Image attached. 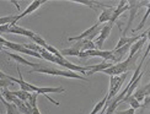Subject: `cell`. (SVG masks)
<instances>
[{
  "instance_id": "cell-4",
  "label": "cell",
  "mask_w": 150,
  "mask_h": 114,
  "mask_svg": "<svg viewBox=\"0 0 150 114\" xmlns=\"http://www.w3.org/2000/svg\"><path fill=\"white\" fill-rule=\"evenodd\" d=\"M101 28H102L101 25L96 23V25H93V26H91L90 28H87L86 31H84L83 33H80L79 36L68 38V41H69V42H73V41H81V39L92 41L93 38H96L97 34H100V32H101Z\"/></svg>"
},
{
  "instance_id": "cell-9",
  "label": "cell",
  "mask_w": 150,
  "mask_h": 114,
  "mask_svg": "<svg viewBox=\"0 0 150 114\" xmlns=\"http://www.w3.org/2000/svg\"><path fill=\"white\" fill-rule=\"evenodd\" d=\"M128 10H129L128 1H121V3L115 8V11H113V14H112V17H111V21H110V22H111V23L117 22L118 17H120L122 14H124L126 11H128Z\"/></svg>"
},
{
  "instance_id": "cell-21",
  "label": "cell",
  "mask_w": 150,
  "mask_h": 114,
  "mask_svg": "<svg viewBox=\"0 0 150 114\" xmlns=\"http://www.w3.org/2000/svg\"><path fill=\"white\" fill-rule=\"evenodd\" d=\"M106 102H107V94H106V96H105V97H103L101 101H100L98 103H96V106L93 107V109L91 110V113H90V114H98L102 110V108H103V107H105Z\"/></svg>"
},
{
  "instance_id": "cell-16",
  "label": "cell",
  "mask_w": 150,
  "mask_h": 114,
  "mask_svg": "<svg viewBox=\"0 0 150 114\" xmlns=\"http://www.w3.org/2000/svg\"><path fill=\"white\" fill-rule=\"evenodd\" d=\"M73 3H76V4H81V5H85L87 8H90L92 10H96L98 8H108V5H103V4H100V3H95V1H89V0H73Z\"/></svg>"
},
{
  "instance_id": "cell-8",
  "label": "cell",
  "mask_w": 150,
  "mask_h": 114,
  "mask_svg": "<svg viewBox=\"0 0 150 114\" xmlns=\"http://www.w3.org/2000/svg\"><path fill=\"white\" fill-rule=\"evenodd\" d=\"M17 74H18V80H17V79H15V77H12V76H9V80H10L11 82H16V84L20 85L21 91L28 92V93L36 92L37 86L31 85V84H28V82H26V81H25V80L22 79V74H21V70H20V68H18V66H17Z\"/></svg>"
},
{
  "instance_id": "cell-13",
  "label": "cell",
  "mask_w": 150,
  "mask_h": 114,
  "mask_svg": "<svg viewBox=\"0 0 150 114\" xmlns=\"http://www.w3.org/2000/svg\"><path fill=\"white\" fill-rule=\"evenodd\" d=\"M115 11V8L113 6H108V8H105L102 10V12L98 16V25L100 23H105V22H110L111 21V17H112V14Z\"/></svg>"
},
{
  "instance_id": "cell-11",
  "label": "cell",
  "mask_w": 150,
  "mask_h": 114,
  "mask_svg": "<svg viewBox=\"0 0 150 114\" xmlns=\"http://www.w3.org/2000/svg\"><path fill=\"white\" fill-rule=\"evenodd\" d=\"M112 65H113V63H111V61H102V63L96 64V65H89L87 66V71H86L85 75H92V74H96V72H100V71L102 72L103 70L111 68Z\"/></svg>"
},
{
  "instance_id": "cell-5",
  "label": "cell",
  "mask_w": 150,
  "mask_h": 114,
  "mask_svg": "<svg viewBox=\"0 0 150 114\" xmlns=\"http://www.w3.org/2000/svg\"><path fill=\"white\" fill-rule=\"evenodd\" d=\"M54 64H58L60 66L68 69L69 71L76 72V74H86V71H87V66H79L76 64H73V63L68 61L65 58H57V56H55Z\"/></svg>"
},
{
  "instance_id": "cell-31",
  "label": "cell",
  "mask_w": 150,
  "mask_h": 114,
  "mask_svg": "<svg viewBox=\"0 0 150 114\" xmlns=\"http://www.w3.org/2000/svg\"><path fill=\"white\" fill-rule=\"evenodd\" d=\"M115 114H135V110L133 108H129V109L123 110V112H116Z\"/></svg>"
},
{
  "instance_id": "cell-35",
  "label": "cell",
  "mask_w": 150,
  "mask_h": 114,
  "mask_svg": "<svg viewBox=\"0 0 150 114\" xmlns=\"http://www.w3.org/2000/svg\"><path fill=\"white\" fill-rule=\"evenodd\" d=\"M1 88H0V101H1V102H4V98H3V94H1Z\"/></svg>"
},
{
  "instance_id": "cell-25",
  "label": "cell",
  "mask_w": 150,
  "mask_h": 114,
  "mask_svg": "<svg viewBox=\"0 0 150 114\" xmlns=\"http://www.w3.org/2000/svg\"><path fill=\"white\" fill-rule=\"evenodd\" d=\"M3 103L6 107V114H18V110L14 103H9V102H6V101H4Z\"/></svg>"
},
{
  "instance_id": "cell-12",
  "label": "cell",
  "mask_w": 150,
  "mask_h": 114,
  "mask_svg": "<svg viewBox=\"0 0 150 114\" xmlns=\"http://www.w3.org/2000/svg\"><path fill=\"white\" fill-rule=\"evenodd\" d=\"M5 53L8 54L11 59H14L17 64H22V65H27V66H32V69H35V68H40V66H42V64H35V63H31V61H28L27 59H25L23 56H21V55H18V54H15V53H12V52H8V50H5Z\"/></svg>"
},
{
  "instance_id": "cell-1",
  "label": "cell",
  "mask_w": 150,
  "mask_h": 114,
  "mask_svg": "<svg viewBox=\"0 0 150 114\" xmlns=\"http://www.w3.org/2000/svg\"><path fill=\"white\" fill-rule=\"evenodd\" d=\"M33 72H38V74H46V75H53V76H63V77H68V79H76V80H81V81H87L86 77L81 76L80 74L73 72L69 70H59V69H54V68H49L47 65H42L40 68H35L30 71V74Z\"/></svg>"
},
{
  "instance_id": "cell-14",
  "label": "cell",
  "mask_w": 150,
  "mask_h": 114,
  "mask_svg": "<svg viewBox=\"0 0 150 114\" xmlns=\"http://www.w3.org/2000/svg\"><path fill=\"white\" fill-rule=\"evenodd\" d=\"M65 90L63 87H37L36 93L37 94H47V93H63Z\"/></svg>"
},
{
  "instance_id": "cell-15",
  "label": "cell",
  "mask_w": 150,
  "mask_h": 114,
  "mask_svg": "<svg viewBox=\"0 0 150 114\" xmlns=\"http://www.w3.org/2000/svg\"><path fill=\"white\" fill-rule=\"evenodd\" d=\"M146 43V36L145 37H143L142 38V39H139V41H137L134 44H133V46L132 47H130V50H129V58H132L133 59V56L137 54V53H138L139 52V50L142 49V47L143 46H144V44Z\"/></svg>"
},
{
  "instance_id": "cell-32",
  "label": "cell",
  "mask_w": 150,
  "mask_h": 114,
  "mask_svg": "<svg viewBox=\"0 0 150 114\" xmlns=\"http://www.w3.org/2000/svg\"><path fill=\"white\" fill-rule=\"evenodd\" d=\"M9 27H10V25H4V26H0V34H3V33H8Z\"/></svg>"
},
{
  "instance_id": "cell-10",
  "label": "cell",
  "mask_w": 150,
  "mask_h": 114,
  "mask_svg": "<svg viewBox=\"0 0 150 114\" xmlns=\"http://www.w3.org/2000/svg\"><path fill=\"white\" fill-rule=\"evenodd\" d=\"M8 33H14V34H20V36H26L28 38H31L32 39L33 36L36 34L33 31H30L27 28H23V27H20V26H17V25H10V27L8 30Z\"/></svg>"
},
{
  "instance_id": "cell-2",
  "label": "cell",
  "mask_w": 150,
  "mask_h": 114,
  "mask_svg": "<svg viewBox=\"0 0 150 114\" xmlns=\"http://www.w3.org/2000/svg\"><path fill=\"white\" fill-rule=\"evenodd\" d=\"M132 58H128L126 60H123V61H120V63H117V64H113L111 68L108 69H106V70H103L102 72L103 74H107L110 76H120L122 74H127L129 71V69H130V63H132Z\"/></svg>"
},
{
  "instance_id": "cell-30",
  "label": "cell",
  "mask_w": 150,
  "mask_h": 114,
  "mask_svg": "<svg viewBox=\"0 0 150 114\" xmlns=\"http://www.w3.org/2000/svg\"><path fill=\"white\" fill-rule=\"evenodd\" d=\"M142 107H143V108H148V109H150V96L145 97V99L143 101V103H142Z\"/></svg>"
},
{
  "instance_id": "cell-20",
  "label": "cell",
  "mask_w": 150,
  "mask_h": 114,
  "mask_svg": "<svg viewBox=\"0 0 150 114\" xmlns=\"http://www.w3.org/2000/svg\"><path fill=\"white\" fill-rule=\"evenodd\" d=\"M60 54L65 56V55H70V56H79L80 54V50H78L75 47H70V48H67V49H63V50H60Z\"/></svg>"
},
{
  "instance_id": "cell-23",
  "label": "cell",
  "mask_w": 150,
  "mask_h": 114,
  "mask_svg": "<svg viewBox=\"0 0 150 114\" xmlns=\"http://www.w3.org/2000/svg\"><path fill=\"white\" fill-rule=\"evenodd\" d=\"M149 15H150V1H149V4L146 5V12H145V15H144V17H143V20L140 21V23H139V26L137 27V28H134L133 30V32H137V31H139V30H142L143 27H144V25H145V22H146V20H148V17H149Z\"/></svg>"
},
{
  "instance_id": "cell-26",
  "label": "cell",
  "mask_w": 150,
  "mask_h": 114,
  "mask_svg": "<svg viewBox=\"0 0 150 114\" xmlns=\"http://www.w3.org/2000/svg\"><path fill=\"white\" fill-rule=\"evenodd\" d=\"M45 49L47 50L48 53H51L52 55L57 56V58H64V56L60 54V50H58L57 48H54L53 46H49V44H47V46H46V48H45Z\"/></svg>"
},
{
  "instance_id": "cell-22",
  "label": "cell",
  "mask_w": 150,
  "mask_h": 114,
  "mask_svg": "<svg viewBox=\"0 0 150 114\" xmlns=\"http://www.w3.org/2000/svg\"><path fill=\"white\" fill-rule=\"evenodd\" d=\"M1 94H3L4 101H6V102H9V103H14V101L16 99V97L12 94L11 91L8 90V88H4V90L1 91Z\"/></svg>"
},
{
  "instance_id": "cell-27",
  "label": "cell",
  "mask_w": 150,
  "mask_h": 114,
  "mask_svg": "<svg viewBox=\"0 0 150 114\" xmlns=\"http://www.w3.org/2000/svg\"><path fill=\"white\" fill-rule=\"evenodd\" d=\"M15 20V15H8V16H3L0 17V26L4 25H11Z\"/></svg>"
},
{
  "instance_id": "cell-33",
  "label": "cell",
  "mask_w": 150,
  "mask_h": 114,
  "mask_svg": "<svg viewBox=\"0 0 150 114\" xmlns=\"http://www.w3.org/2000/svg\"><path fill=\"white\" fill-rule=\"evenodd\" d=\"M0 79H9V75H6L4 74L1 70H0Z\"/></svg>"
},
{
  "instance_id": "cell-29",
  "label": "cell",
  "mask_w": 150,
  "mask_h": 114,
  "mask_svg": "<svg viewBox=\"0 0 150 114\" xmlns=\"http://www.w3.org/2000/svg\"><path fill=\"white\" fill-rule=\"evenodd\" d=\"M10 85H12V82L9 79H0V88H8Z\"/></svg>"
},
{
  "instance_id": "cell-28",
  "label": "cell",
  "mask_w": 150,
  "mask_h": 114,
  "mask_svg": "<svg viewBox=\"0 0 150 114\" xmlns=\"http://www.w3.org/2000/svg\"><path fill=\"white\" fill-rule=\"evenodd\" d=\"M32 41L35 42V44H37V46H40V47H42V48H46V46H47V42L43 39V38H42L40 34H37V33L33 36Z\"/></svg>"
},
{
  "instance_id": "cell-24",
  "label": "cell",
  "mask_w": 150,
  "mask_h": 114,
  "mask_svg": "<svg viewBox=\"0 0 150 114\" xmlns=\"http://www.w3.org/2000/svg\"><path fill=\"white\" fill-rule=\"evenodd\" d=\"M40 54H41V56H42V59H45V60H47V61H51V63H54V61H55V56L52 55L51 53H48L45 48L41 49Z\"/></svg>"
},
{
  "instance_id": "cell-7",
  "label": "cell",
  "mask_w": 150,
  "mask_h": 114,
  "mask_svg": "<svg viewBox=\"0 0 150 114\" xmlns=\"http://www.w3.org/2000/svg\"><path fill=\"white\" fill-rule=\"evenodd\" d=\"M45 3H46V0H35V1H32V3H31V4L27 6V8H26V10L22 11L20 15H15V20H14V22H12L11 25H12V26H14V25H16L17 21H20L21 18H23L25 16H27V15H30V14H32V12H35L41 5H43Z\"/></svg>"
},
{
  "instance_id": "cell-34",
  "label": "cell",
  "mask_w": 150,
  "mask_h": 114,
  "mask_svg": "<svg viewBox=\"0 0 150 114\" xmlns=\"http://www.w3.org/2000/svg\"><path fill=\"white\" fill-rule=\"evenodd\" d=\"M11 3L16 6V9H17V10H20V5H18V3H16V1H11Z\"/></svg>"
},
{
  "instance_id": "cell-3",
  "label": "cell",
  "mask_w": 150,
  "mask_h": 114,
  "mask_svg": "<svg viewBox=\"0 0 150 114\" xmlns=\"http://www.w3.org/2000/svg\"><path fill=\"white\" fill-rule=\"evenodd\" d=\"M126 77H127V74H122L120 76H111L110 90H108V93H107V102H110L112 98H115L117 96V93L120 92Z\"/></svg>"
},
{
  "instance_id": "cell-6",
  "label": "cell",
  "mask_w": 150,
  "mask_h": 114,
  "mask_svg": "<svg viewBox=\"0 0 150 114\" xmlns=\"http://www.w3.org/2000/svg\"><path fill=\"white\" fill-rule=\"evenodd\" d=\"M112 27H113V23H111V22H107V25L102 26L101 32H100V36L95 39V42H93V44L96 46V49L101 50V48H102V46H103L105 41L110 37V33H111V31H112Z\"/></svg>"
},
{
  "instance_id": "cell-19",
  "label": "cell",
  "mask_w": 150,
  "mask_h": 114,
  "mask_svg": "<svg viewBox=\"0 0 150 114\" xmlns=\"http://www.w3.org/2000/svg\"><path fill=\"white\" fill-rule=\"evenodd\" d=\"M11 92H12V94H14L16 98L22 101V102H27L28 98H30V94H31L28 92H25V91H21V90H18V91H11Z\"/></svg>"
},
{
  "instance_id": "cell-17",
  "label": "cell",
  "mask_w": 150,
  "mask_h": 114,
  "mask_svg": "<svg viewBox=\"0 0 150 114\" xmlns=\"http://www.w3.org/2000/svg\"><path fill=\"white\" fill-rule=\"evenodd\" d=\"M122 103H126V104H129L130 106V108H133L134 110L135 109H138V108H142V103H139L138 101H137L133 96H129V97H124L123 99H122V102H121V104Z\"/></svg>"
},
{
  "instance_id": "cell-18",
  "label": "cell",
  "mask_w": 150,
  "mask_h": 114,
  "mask_svg": "<svg viewBox=\"0 0 150 114\" xmlns=\"http://www.w3.org/2000/svg\"><path fill=\"white\" fill-rule=\"evenodd\" d=\"M14 104H15V107L17 108L18 113H22V114H32V113H31V109L27 108V106L25 104V102H22V101H20L18 98H16L14 101Z\"/></svg>"
}]
</instances>
